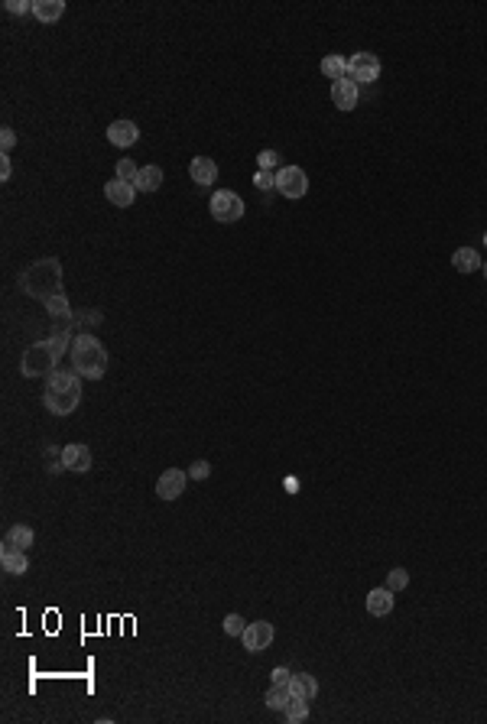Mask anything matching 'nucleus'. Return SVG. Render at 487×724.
<instances>
[{"label": "nucleus", "mask_w": 487, "mask_h": 724, "mask_svg": "<svg viewBox=\"0 0 487 724\" xmlns=\"http://www.w3.org/2000/svg\"><path fill=\"white\" fill-rule=\"evenodd\" d=\"M137 172H140V166H133V160H127V156L117 163V179L133 182V179H137Z\"/></svg>", "instance_id": "nucleus-30"}, {"label": "nucleus", "mask_w": 487, "mask_h": 724, "mask_svg": "<svg viewBox=\"0 0 487 724\" xmlns=\"http://www.w3.org/2000/svg\"><path fill=\"white\" fill-rule=\"evenodd\" d=\"M59 358L52 354V348H49V341H36V345H29L27 351H23V358H20V374L23 377H49L52 370H56Z\"/></svg>", "instance_id": "nucleus-4"}, {"label": "nucleus", "mask_w": 487, "mask_h": 724, "mask_svg": "<svg viewBox=\"0 0 487 724\" xmlns=\"http://www.w3.org/2000/svg\"><path fill=\"white\" fill-rule=\"evenodd\" d=\"M208 208H211V218L221 221V225H234V221L244 218V198L237 192H227V188L215 192L211 202H208Z\"/></svg>", "instance_id": "nucleus-5"}, {"label": "nucleus", "mask_w": 487, "mask_h": 724, "mask_svg": "<svg viewBox=\"0 0 487 724\" xmlns=\"http://www.w3.org/2000/svg\"><path fill=\"white\" fill-rule=\"evenodd\" d=\"M290 692L296 698H306V702H312V698L319 695V682H315V676H309V672H296V676L290 679Z\"/></svg>", "instance_id": "nucleus-18"}, {"label": "nucleus", "mask_w": 487, "mask_h": 724, "mask_svg": "<svg viewBox=\"0 0 487 724\" xmlns=\"http://www.w3.org/2000/svg\"><path fill=\"white\" fill-rule=\"evenodd\" d=\"M484 244H487V234H484Z\"/></svg>", "instance_id": "nucleus-39"}, {"label": "nucleus", "mask_w": 487, "mask_h": 724, "mask_svg": "<svg viewBox=\"0 0 487 724\" xmlns=\"http://www.w3.org/2000/svg\"><path fill=\"white\" fill-rule=\"evenodd\" d=\"M188 176H192V182L202 188H208L211 182L218 179V166L215 160H208V156H195V160L188 163Z\"/></svg>", "instance_id": "nucleus-14"}, {"label": "nucleus", "mask_w": 487, "mask_h": 724, "mask_svg": "<svg viewBox=\"0 0 487 724\" xmlns=\"http://www.w3.org/2000/svg\"><path fill=\"white\" fill-rule=\"evenodd\" d=\"M290 698H292L290 686H283V682H273L270 692H267V698H263V702H267V708H273V711H283Z\"/></svg>", "instance_id": "nucleus-22"}, {"label": "nucleus", "mask_w": 487, "mask_h": 724, "mask_svg": "<svg viewBox=\"0 0 487 724\" xmlns=\"http://www.w3.org/2000/svg\"><path fill=\"white\" fill-rule=\"evenodd\" d=\"M10 172H13V166H10V156H0V179L7 182Z\"/></svg>", "instance_id": "nucleus-37"}, {"label": "nucleus", "mask_w": 487, "mask_h": 724, "mask_svg": "<svg viewBox=\"0 0 487 724\" xmlns=\"http://www.w3.org/2000/svg\"><path fill=\"white\" fill-rule=\"evenodd\" d=\"M451 266L458 273H474L484 266V260H481V254L474 250V247H458L455 254H451Z\"/></svg>", "instance_id": "nucleus-17"}, {"label": "nucleus", "mask_w": 487, "mask_h": 724, "mask_svg": "<svg viewBox=\"0 0 487 724\" xmlns=\"http://www.w3.org/2000/svg\"><path fill=\"white\" fill-rule=\"evenodd\" d=\"M276 163H280V153L276 150H260V156H257V166L260 169H276Z\"/></svg>", "instance_id": "nucleus-31"}, {"label": "nucleus", "mask_w": 487, "mask_h": 724, "mask_svg": "<svg viewBox=\"0 0 487 724\" xmlns=\"http://www.w3.org/2000/svg\"><path fill=\"white\" fill-rule=\"evenodd\" d=\"M104 198H107L111 205H117V208H130L133 198H137V186H133V182H123V179H117V176H114V179L104 186Z\"/></svg>", "instance_id": "nucleus-12"}, {"label": "nucleus", "mask_w": 487, "mask_h": 724, "mask_svg": "<svg viewBox=\"0 0 487 724\" xmlns=\"http://www.w3.org/2000/svg\"><path fill=\"white\" fill-rule=\"evenodd\" d=\"M72 370L78 377H88V380H98L107 370V351L91 331H82L72 341Z\"/></svg>", "instance_id": "nucleus-3"}, {"label": "nucleus", "mask_w": 487, "mask_h": 724, "mask_svg": "<svg viewBox=\"0 0 487 724\" xmlns=\"http://www.w3.org/2000/svg\"><path fill=\"white\" fill-rule=\"evenodd\" d=\"M33 539H36V536H33V529L20 523V527H10V529H7L3 545H13V549H23V552H27L29 545H33Z\"/></svg>", "instance_id": "nucleus-21"}, {"label": "nucleus", "mask_w": 487, "mask_h": 724, "mask_svg": "<svg viewBox=\"0 0 487 724\" xmlns=\"http://www.w3.org/2000/svg\"><path fill=\"white\" fill-rule=\"evenodd\" d=\"M46 312L52 315V319H72V306H68L66 292H59V296L46 299Z\"/></svg>", "instance_id": "nucleus-26"}, {"label": "nucleus", "mask_w": 487, "mask_h": 724, "mask_svg": "<svg viewBox=\"0 0 487 724\" xmlns=\"http://www.w3.org/2000/svg\"><path fill=\"white\" fill-rule=\"evenodd\" d=\"M68 338H72V325H59V329H52V335H49V348H52V354L56 358H62L68 348Z\"/></svg>", "instance_id": "nucleus-25"}, {"label": "nucleus", "mask_w": 487, "mask_h": 724, "mask_svg": "<svg viewBox=\"0 0 487 724\" xmlns=\"http://www.w3.org/2000/svg\"><path fill=\"white\" fill-rule=\"evenodd\" d=\"M244 631H247V621H244L241 614H227V617H225V633H227V637H244Z\"/></svg>", "instance_id": "nucleus-29"}, {"label": "nucleus", "mask_w": 487, "mask_h": 724, "mask_svg": "<svg viewBox=\"0 0 487 724\" xmlns=\"http://www.w3.org/2000/svg\"><path fill=\"white\" fill-rule=\"evenodd\" d=\"M137 137H140V127H137L133 121H114L111 127H107V140H111L114 146H121V150L133 146Z\"/></svg>", "instance_id": "nucleus-13"}, {"label": "nucleus", "mask_w": 487, "mask_h": 724, "mask_svg": "<svg viewBox=\"0 0 487 724\" xmlns=\"http://www.w3.org/2000/svg\"><path fill=\"white\" fill-rule=\"evenodd\" d=\"M33 13L39 23H56L66 13V0H33Z\"/></svg>", "instance_id": "nucleus-19"}, {"label": "nucleus", "mask_w": 487, "mask_h": 724, "mask_svg": "<svg viewBox=\"0 0 487 724\" xmlns=\"http://www.w3.org/2000/svg\"><path fill=\"white\" fill-rule=\"evenodd\" d=\"M347 78L357 82V85L377 82L380 78V59L374 52H354V56L347 59Z\"/></svg>", "instance_id": "nucleus-6"}, {"label": "nucleus", "mask_w": 487, "mask_h": 724, "mask_svg": "<svg viewBox=\"0 0 487 724\" xmlns=\"http://www.w3.org/2000/svg\"><path fill=\"white\" fill-rule=\"evenodd\" d=\"M481 270H484V276H487V260H484V266H481Z\"/></svg>", "instance_id": "nucleus-38"}, {"label": "nucleus", "mask_w": 487, "mask_h": 724, "mask_svg": "<svg viewBox=\"0 0 487 724\" xmlns=\"http://www.w3.org/2000/svg\"><path fill=\"white\" fill-rule=\"evenodd\" d=\"M3 10H7V13H20V17H23L27 10H33V3H29V0H7V3H3Z\"/></svg>", "instance_id": "nucleus-34"}, {"label": "nucleus", "mask_w": 487, "mask_h": 724, "mask_svg": "<svg viewBox=\"0 0 487 724\" xmlns=\"http://www.w3.org/2000/svg\"><path fill=\"white\" fill-rule=\"evenodd\" d=\"M357 101H361V88H357V82H351L347 75L331 82V104H335L338 111H354Z\"/></svg>", "instance_id": "nucleus-8"}, {"label": "nucleus", "mask_w": 487, "mask_h": 724, "mask_svg": "<svg viewBox=\"0 0 487 724\" xmlns=\"http://www.w3.org/2000/svg\"><path fill=\"white\" fill-rule=\"evenodd\" d=\"M406 585H410V572H406V568H390V575H387V588H390V591H403Z\"/></svg>", "instance_id": "nucleus-27"}, {"label": "nucleus", "mask_w": 487, "mask_h": 724, "mask_svg": "<svg viewBox=\"0 0 487 724\" xmlns=\"http://www.w3.org/2000/svg\"><path fill=\"white\" fill-rule=\"evenodd\" d=\"M13 143H17V133L10 130V127H3V133H0V146H3V153L13 150Z\"/></svg>", "instance_id": "nucleus-35"}, {"label": "nucleus", "mask_w": 487, "mask_h": 724, "mask_svg": "<svg viewBox=\"0 0 487 724\" xmlns=\"http://www.w3.org/2000/svg\"><path fill=\"white\" fill-rule=\"evenodd\" d=\"M17 286L27 292V296L39 299V302L52 299V296L62 292V264H59L56 257L36 260V264L27 266V270L17 276Z\"/></svg>", "instance_id": "nucleus-1"}, {"label": "nucleus", "mask_w": 487, "mask_h": 724, "mask_svg": "<svg viewBox=\"0 0 487 724\" xmlns=\"http://www.w3.org/2000/svg\"><path fill=\"white\" fill-rule=\"evenodd\" d=\"M43 403L52 416H68L82 403V377L75 370H52L46 377V393H43Z\"/></svg>", "instance_id": "nucleus-2"}, {"label": "nucleus", "mask_w": 487, "mask_h": 724, "mask_svg": "<svg viewBox=\"0 0 487 724\" xmlns=\"http://www.w3.org/2000/svg\"><path fill=\"white\" fill-rule=\"evenodd\" d=\"M367 611L374 614V617H387V614L394 611V591L390 588H374V591L367 594Z\"/></svg>", "instance_id": "nucleus-16"}, {"label": "nucleus", "mask_w": 487, "mask_h": 724, "mask_svg": "<svg viewBox=\"0 0 487 724\" xmlns=\"http://www.w3.org/2000/svg\"><path fill=\"white\" fill-rule=\"evenodd\" d=\"M68 325H101V312H94V309H78V312H72V319H68Z\"/></svg>", "instance_id": "nucleus-28"}, {"label": "nucleus", "mask_w": 487, "mask_h": 724, "mask_svg": "<svg viewBox=\"0 0 487 724\" xmlns=\"http://www.w3.org/2000/svg\"><path fill=\"white\" fill-rule=\"evenodd\" d=\"M322 75L325 78H345L347 75V59H341V56H335V52H331V56H325L322 59Z\"/></svg>", "instance_id": "nucleus-24"}, {"label": "nucleus", "mask_w": 487, "mask_h": 724, "mask_svg": "<svg viewBox=\"0 0 487 724\" xmlns=\"http://www.w3.org/2000/svg\"><path fill=\"white\" fill-rule=\"evenodd\" d=\"M0 565L7 575H23L29 568V559L23 549H13V545H0Z\"/></svg>", "instance_id": "nucleus-15"}, {"label": "nucleus", "mask_w": 487, "mask_h": 724, "mask_svg": "<svg viewBox=\"0 0 487 724\" xmlns=\"http://www.w3.org/2000/svg\"><path fill=\"white\" fill-rule=\"evenodd\" d=\"M244 649H250V653H263V649L273 643V624L270 621H253L247 624V631H244Z\"/></svg>", "instance_id": "nucleus-9"}, {"label": "nucleus", "mask_w": 487, "mask_h": 724, "mask_svg": "<svg viewBox=\"0 0 487 724\" xmlns=\"http://www.w3.org/2000/svg\"><path fill=\"white\" fill-rule=\"evenodd\" d=\"M283 718H286L290 724L306 721V718H309V702H306V698H296V695H292L290 702H286V708H283Z\"/></svg>", "instance_id": "nucleus-23"}, {"label": "nucleus", "mask_w": 487, "mask_h": 724, "mask_svg": "<svg viewBox=\"0 0 487 724\" xmlns=\"http://www.w3.org/2000/svg\"><path fill=\"white\" fill-rule=\"evenodd\" d=\"M133 186H137V192H156V188L163 186V169L160 166H143V169L137 172Z\"/></svg>", "instance_id": "nucleus-20"}, {"label": "nucleus", "mask_w": 487, "mask_h": 724, "mask_svg": "<svg viewBox=\"0 0 487 724\" xmlns=\"http://www.w3.org/2000/svg\"><path fill=\"white\" fill-rule=\"evenodd\" d=\"M208 474H211V465H208V461H195V465L188 468V478L192 481H205Z\"/></svg>", "instance_id": "nucleus-32"}, {"label": "nucleus", "mask_w": 487, "mask_h": 724, "mask_svg": "<svg viewBox=\"0 0 487 724\" xmlns=\"http://www.w3.org/2000/svg\"><path fill=\"white\" fill-rule=\"evenodd\" d=\"M276 188H280L283 198H302L309 192V176L299 166H283L276 172Z\"/></svg>", "instance_id": "nucleus-7"}, {"label": "nucleus", "mask_w": 487, "mask_h": 724, "mask_svg": "<svg viewBox=\"0 0 487 724\" xmlns=\"http://www.w3.org/2000/svg\"><path fill=\"white\" fill-rule=\"evenodd\" d=\"M62 465H66V471H75V474H84V471H91V448L82 442H72L62 448Z\"/></svg>", "instance_id": "nucleus-11"}, {"label": "nucleus", "mask_w": 487, "mask_h": 724, "mask_svg": "<svg viewBox=\"0 0 487 724\" xmlns=\"http://www.w3.org/2000/svg\"><path fill=\"white\" fill-rule=\"evenodd\" d=\"M186 481H188V471H179V468H166L156 481V494L163 500H176L182 490H186Z\"/></svg>", "instance_id": "nucleus-10"}, {"label": "nucleus", "mask_w": 487, "mask_h": 724, "mask_svg": "<svg viewBox=\"0 0 487 724\" xmlns=\"http://www.w3.org/2000/svg\"><path fill=\"white\" fill-rule=\"evenodd\" d=\"M257 188H276V172H270V169H260L257 172Z\"/></svg>", "instance_id": "nucleus-33"}, {"label": "nucleus", "mask_w": 487, "mask_h": 724, "mask_svg": "<svg viewBox=\"0 0 487 724\" xmlns=\"http://www.w3.org/2000/svg\"><path fill=\"white\" fill-rule=\"evenodd\" d=\"M270 676H273V682H283V686H290L292 672H290V669H286V666H276V669H273V672H270Z\"/></svg>", "instance_id": "nucleus-36"}]
</instances>
